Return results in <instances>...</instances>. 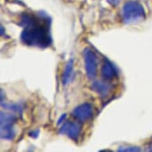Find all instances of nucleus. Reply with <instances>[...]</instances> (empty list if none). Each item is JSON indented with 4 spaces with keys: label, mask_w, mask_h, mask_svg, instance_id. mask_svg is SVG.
Here are the masks:
<instances>
[{
    "label": "nucleus",
    "mask_w": 152,
    "mask_h": 152,
    "mask_svg": "<svg viewBox=\"0 0 152 152\" xmlns=\"http://www.w3.org/2000/svg\"><path fill=\"white\" fill-rule=\"evenodd\" d=\"M38 135H39V130H34V131H32V132H30V133H29V135H30V137L32 138H37V136H38Z\"/></svg>",
    "instance_id": "12"
},
{
    "label": "nucleus",
    "mask_w": 152,
    "mask_h": 152,
    "mask_svg": "<svg viewBox=\"0 0 152 152\" xmlns=\"http://www.w3.org/2000/svg\"><path fill=\"white\" fill-rule=\"evenodd\" d=\"M17 120L16 116L9 112H1L0 114V131L1 138L5 140H13L15 137V124Z\"/></svg>",
    "instance_id": "3"
},
{
    "label": "nucleus",
    "mask_w": 152,
    "mask_h": 152,
    "mask_svg": "<svg viewBox=\"0 0 152 152\" xmlns=\"http://www.w3.org/2000/svg\"><path fill=\"white\" fill-rule=\"evenodd\" d=\"M2 106H3L6 108H7L8 110L13 111V112H21L23 111V107L20 104H1Z\"/></svg>",
    "instance_id": "10"
},
{
    "label": "nucleus",
    "mask_w": 152,
    "mask_h": 152,
    "mask_svg": "<svg viewBox=\"0 0 152 152\" xmlns=\"http://www.w3.org/2000/svg\"><path fill=\"white\" fill-rule=\"evenodd\" d=\"M65 118H66V114H63V115H61V117L59 118V120H58V124L60 125L62 123H64V121H65Z\"/></svg>",
    "instance_id": "13"
},
{
    "label": "nucleus",
    "mask_w": 152,
    "mask_h": 152,
    "mask_svg": "<svg viewBox=\"0 0 152 152\" xmlns=\"http://www.w3.org/2000/svg\"><path fill=\"white\" fill-rule=\"evenodd\" d=\"M74 63L73 60L70 59L65 65V67L63 71L62 77H61V81L64 85H69L72 81L73 78V72H74Z\"/></svg>",
    "instance_id": "9"
},
{
    "label": "nucleus",
    "mask_w": 152,
    "mask_h": 152,
    "mask_svg": "<svg viewBox=\"0 0 152 152\" xmlns=\"http://www.w3.org/2000/svg\"><path fill=\"white\" fill-rule=\"evenodd\" d=\"M120 0H107V2L112 6H116L119 3Z\"/></svg>",
    "instance_id": "14"
},
{
    "label": "nucleus",
    "mask_w": 152,
    "mask_h": 152,
    "mask_svg": "<svg viewBox=\"0 0 152 152\" xmlns=\"http://www.w3.org/2000/svg\"><path fill=\"white\" fill-rule=\"evenodd\" d=\"M85 68L88 77L93 80L96 77L97 72V61L96 55L90 48H85L83 52Z\"/></svg>",
    "instance_id": "4"
},
{
    "label": "nucleus",
    "mask_w": 152,
    "mask_h": 152,
    "mask_svg": "<svg viewBox=\"0 0 152 152\" xmlns=\"http://www.w3.org/2000/svg\"><path fill=\"white\" fill-rule=\"evenodd\" d=\"M122 18L125 24L140 23L145 20L146 12L141 3L136 1H129L123 7Z\"/></svg>",
    "instance_id": "2"
},
{
    "label": "nucleus",
    "mask_w": 152,
    "mask_h": 152,
    "mask_svg": "<svg viewBox=\"0 0 152 152\" xmlns=\"http://www.w3.org/2000/svg\"><path fill=\"white\" fill-rule=\"evenodd\" d=\"M81 127L78 123L67 121L64 123L59 130L61 135H66L71 140L77 141L80 136Z\"/></svg>",
    "instance_id": "6"
},
{
    "label": "nucleus",
    "mask_w": 152,
    "mask_h": 152,
    "mask_svg": "<svg viewBox=\"0 0 152 152\" xmlns=\"http://www.w3.org/2000/svg\"><path fill=\"white\" fill-rule=\"evenodd\" d=\"M147 151H152V142H151V143L147 145Z\"/></svg>",
    "instance_id": "15"
},
{
    "label": "nucleus",
    "mask_w": 152,
    "mask_h": 152,
    "mask_svg": "<svg viewBox=\"0 0 152 152\" xmlns=\"http://www.w3.org/2000/svg\"><path fill=\"white\" fill-rule=\"evenodd\" d=\"M101 75L106 80H112L118 77V70L112 61L104 59L101 67Z\"/></svg>",
    "instance_id": "7"
},
{
    "label": "nucleus",
    "mask_w": 152,
    "mask_h": 152,
    "mask_svg": "<svg viewBox=\"0 0 152 152\" xmlns=\"http://www.w3.org/2000/svg\"><path fill=\"white\" fill-rule=\"evenodd\" d=\"M92 88L93 89V91L97 92L100 96L105 97V96H107L110 91L112 90V86L104 81L96 80L92 83Z\"/></svg>",
    "instance_id": "8"
},
{
    "label": "nucleus",
    "mask_w": 152,
    "mask_h": 152,
    "mask_svg": "<svg viewBox=\"0 0 152 152\" xmlns=\"http://www.w3.org/2000/svg\"><path fill=\"white\" fill-rule=\"evenodd\" d=\"M19 25L23 27L20 39L24 45L45 49L52 44L51 18L46 13H23Z\"/></svg>",
    "instance_id": "1"
},
{
    "label": "nucleus",
    "mask_w": 152,
    "mask_h": 152,
    "mask_svg": "<svg viewBox=\"0 0 152 152\" xmlns=\"http://www.w3.org/2000/svg\"><path fill=\"white\" fill-rule=\"evenodd\" d=\"M4 33H5V31H4L3 26H1V35L4 34Z\"/></svg>",
    "instance_id": "16"
},
{
    "label": "nucleus",
    "mask_w": 152,
    "mask_h": 152,
    "mask_svg": "<svg viewBox=\"0 0 152 152\" xmlns=\"http://www.w3.org/2000/svg\"><path fill=\"white\" fill-rule=\"evenodd\" d=\"M118 151H120V152H138V151H141V149H140L139 147L126 146V147H119Z\"/></svg>",
    "instance_id": "11"
},
{
    "label": "nucleus",
    "mask_w": 152,
    "mask_h": 152,
    "mask_svg": "<svg viewBox=\"0 0 152 152\" xmlns=\"http://www.w3.org/2000/svg\"><path fill=\"white\" fill-rule=\"evenodd\" d=\"M94 107L89 103H84L78 105L72 111V115L80 122H85L93 116Z\"/></svg>",
    "instance_id": "5"
}]
</instances>
